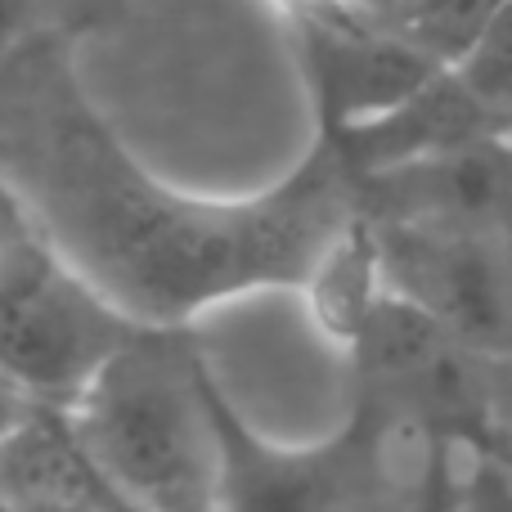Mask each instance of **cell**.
<instances>
[{
	"mask_svg": "<svg viewBox=\"0 0 512 512\" xmlns=\"http://www.w3.org/2000/svg\"><path fill=\"white\" fill-rule=\"evenodd\" d=\"M355 212L369 225H427V230H512V131L382 176L355 180Z\"/></svg>",
	"mask_w": 512,
	"mask_h": 512,
	"instance_id": "8992f818",
	"label": "cell"
},
{
	"mask_svg": "<svg viewBox=\"0 0 512 512\" xmlns=\"http://www.w3.org/2000/svg\"><path fill=\"white\" fill-rule=\"evenodd\" d=\"M495 454H504V459H508V463H512V450H495Z\"/></svg>",
	"mask_w": 512,
	"mask_h": 512,
	"instance_id": "d6986e66",
	"label": "cell"
},
{
	"mask_svg": "<svg viewBox=\"0 0 512 512\" xmlns=\"http://www.w3.org/2000/svg\"><path fill=\"white\" fill-rule=\"evenodd\" d=\"M486 396H490V436L481 450H512V355L486 360Z\"/></svg>",
	"mask_w": 512,
	"mask_h": 512,
	"instance_id": "5bb4252c",
	"label": "cell"
},
{
	"mask_svg": "<svg viewBox=\"0 0 512 512\" xmlns=\"http://www.w3.org/2000/svg\"><path fill=\"white\" fill-rule=\"evenodd\" d=\"M512 117L486 108L450 68H441L427 86H418L396 108L369 117L346 131H319L333 144L342 171L355 180L382 176V171L409 167V162L436 158V153L463 149V144L490 140V135H508Z\"/></svg>",
	"mask_w": 512,
	"mask_h": 512,
	"instance_id": "ba28073f",
	"label": "cell"
},
{
	"mask_svg": "<svg viewBox=\"0 0 512 512\" xmlns=\"http://www.w3.org/2000/svg\"><path fill=\"white\" fill-rule=\"evenodd\" d=\"M414 5H427V0H409V5H405V9H414ZM405 9H400V14H405Z\"/></svg>",
	"mask_w": 512,
	"mask_h": 512,
	"instance_id": "ac0fdd59",
	"label": "cell"
},
{
	"mask_svg": "<svg viewBox=\"0 0 512 512\" xmlns=\"http://www.w3.org/2000/svg\"><path fill=\"white\" fill-rule=\"evenodd\" d=\"M32 409H36V405L23 396V391H18V387H9V382L0 378V436H9V432H14V427L23 423V418L32 414Z\"/></svg>",
	"mask_w": 512,
	"mask_h": 512,
	"instance_id": "e0dca14e",
	"label": "cell"
},
{
	"mask_svg": "<svg viewBox=\"0 0 512 512\" xmlns=\"http://www.w3.org/2000/svg\"><path fill=\"white\" fill-rule=\"evenodd\" d=\"M221 441L216 512H369L378 477H387V445L396 418L364 405L351 432L315 450H283L243 432L207 387Z\"/></svg>",
	"mask_w": 512,
	"mask_h": 512,
	"instance_id": "277c9868",
	"label": "cell"
},
{
	"mask_svg": "<svg viewBox=\"0 0 512 512\" xmlns=\"http://www.w3.org/2000/svg\"><path fill=\"white\" fill-rule=\"evenodd\" d=\"M63 418L126 508L216 512L221 441L189 328H140Z\"/></svg>",
	"mask_w": 512,
	"mask_h": 512,
	"instance_id": "7a4b0ae2",
	"label": "cell"
},
{
	"mask_svg": "<svg viewBox=\"0 0 512 512\" xmlns=\"http://www.w3.org/2000/svg\"><path fill=\"white\" fill-rule=\"evenodd\" d=\"M454 450V512H512V463L481 445Z\"/></svg>",
	"mask_w": 512,
	"mask_h": 512,
	"instance_id": "4fadbf2b",
	"label": "cell"
},
{
	"mask_svg": "<svg viewBox=\"0 0 512 512\" xmlns=\"http://www.w3.org/2000/svg\"><path fill=\"white\" fill-rule=\"evenodd\" d=\"M0 185L77 279L135 328H194L256 292L301 288L355 221L333 144L248 198L162 185L81 90L59 32L27 27L0 50Z\"/></svg>",
	"mask_w": 512,
	"mask_h": 512,
	"instance_id": "6da1fadb",
	"label": "cell"
},
{
	"mask_svg": "<svg viewBox=\"0 0 512 512\" xmlns=\"http://www.w3.org/2000/svg\"><path fill=\"white\" fill-rule=\"evenodd\" d=\"M0 508L9 512H122L63 409L36 405L9 436H0Z\"/></svg>",
	"mask_w": 512,
	"mask_h": 512,
	"instance_id": "9c48e42d",
	"label": "cell"
},
{
	"mask_svg": "<svg viewBox=\"0 0 512 512\" xmlns=\"http://www.w3.org/2000/svg\"><path fill=\"white\" fill-rule=\"evenodd\" d=\"M450 72L486 108L512 117V0H504V9L490 18L486 32L468 45V54Z\"/></svg>",
	"mask_w": 512,
	"mask_h": 512,
	"instance_id": "7c38bea8",
	"label": "cell"
},
{
	"mask_svg": "<svg viewBox=\"0 0 512 512\" xmlns=\"http://www.w3.org/2000/svg\"><path fill=\"white\" fill-rule=\"evenodd\" d=\"M387 292L418 306L481 360L512 355V243L508 234L369 225Z\"/></svg>",
	"mask_w": 512,
	"mask_h": 512,
	"instance_id": "5b68a950",
	"label": "cell"
},
{
	"mask_svg": "<svg viewBox=\"0 0 512 512\" xmlns=\"http://www.w3.org/2000/svg\"><path fill=\"white\" fill-rule=\"evenodd\" d=\"M27 27H32V0H0V50H9Z\"/></svg>",
	"mask_w": 512,
	"mask_h": 512,
	"instance_id": "2e32d148",
	"label": "cell"
},
{
	"mask_svg": "<svg viewBox=\"0 0 512 512\" xmlns=\"http://www.w3.org/2000/svg\"><path fill=\"white\" fill-rule=\"evenodd\" d=\"M301 301H306L310 319L324 328L333 342L351 351L360 337L364 319L373 315L378 297L387 292L382 283V261H378V239H373L369 221L355 212V221L328 243V252L315 261L310 279L301 283Z\"/></svg>",
	"mask_w": 512,
	"mask_h": 512,
	"instance_id": "30bf717a",
	"label": "cell"
},
{
	"mask_svg": "<svg viewBox=\"0 0 512 512\" xmlns=\"http://www.w3.org/2000/svg\"><path fill=\"white\" fill-rule=\"evenodd\" d=\"M315 86L319 131H346L396 108L441 72L396 27L373 18H292Z\"/></svg>",
	"mask_w": 512,
	"mask_h": 512,
	"instance_id": "52a82bcc",
	"label": "cell"
},
{
	"mask_svg": "<svg viewBox=\"0 0 512 512\" xmlns=\"http://www.w3.org/2000/svg\"><path fill=\"white\" fill-rule=\"evenodd\" d=\"M409 512H454V450L450 445H436L432 463H427L423 481H418V495Z\"/></svg>",
	"mask_w": 512,
	"mask_h": 512,
	"instance_id": "9a60e30c",
	"label": "cell"
},
{
	"mask_svg": "<svg viewBox=\"0 0 512 512\" xmlns=\"http://www.w3.org/2000/svg\"><path fill=\"white\" fill-rule=\"evenodd\" d=\"M499 9H504V0H427V5L405 9L391 27L409 45H418L432 63L454 68Z\"/></svg>",
	"mask_w": 512,
	"mask_h": 512,
	"instance_id": "8fae6325",
	"label": "cell"
},
{
	"mask_svg": "<svg viewBox=\"0 0 512 512\" xmlns=\"http://www.w3.org/2000/svg\"><path fill=\"white\" fill-rule=\"evenodd\" d=\"M135 333L36 230L0 252V378L32 405L68 409Z\"/></svg>",
	"mask_w": 512,
	"mask_h": 512,
	"instance_id": "3957f363",
	"label": "cell"
}]
</instances>
